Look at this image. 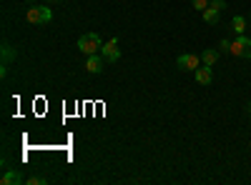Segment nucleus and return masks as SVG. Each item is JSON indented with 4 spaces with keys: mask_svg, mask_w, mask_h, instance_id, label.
I'll return each mask as SVG.
<instances>
[{
    "mask_svg": "<svg viewBox=\"0 0 251 185\" xmlns=\"http://www.w3.org/2000/svg\"><path fill=\"white\" fill-rule=\"evenodd\" d=\"M219 53H231V40H221V43H219Z\"/></svg>",
    "mask_w": 251,
    "mask_h": 185,
    "instance_id": "4468645a",
    "label": "nucleus"
},
{
    "mask_svg": "<svg viewBox=\"0 0 251 185\" xmlns=\"http://www.w3.org/2000/svg\"><path fill=\"white\" fill-rule=\"evenodd\" d=\"M214 80V70L208 68V65H203V68H196V83H201V85H208Z\"/></svg>",
    "mask_w": 251,
    "mask_h": 185,
    "instance_id": "6e6552de",
    "label": "nucleus"
},
{
    "mask_svg": "<svg viewBox=\"0 0 251 185\" xmlns=\"http://www.w3.org/2000/svg\"><path fill=\"white\" fill-rule=\"evenodd\" d=\"M191 5H194L196 10H201V13H203L208 5H211V0H191Z\"/></svg>",
    "mask_w": 251,
    "mask_h": 185,
    "instance_id": "ddd939ff",
    "label": "nucleus"
},
{
    "mask_svg": "<svg viewBox=\"0 0 251 185\" xmlns=\"http://www.w3.org/2000/svg\"><path fill=\"white\" fill-rule=\"evenodd\" d=\"M100 48H103V40H100L98 33H83V35L78 38V50H80V53L96 55V53H100Z\"/></svg>",
    "mask_w": 251,
    "mask_h": 185,
    "instance_id": "f257e3e1",
    "label": "nucleus"
},
{
    "mask_svg": "<svg viewBox=\"0 0 251 185\" xmlns=\"http://www.w3.org/2000/svg\"><path fill=\"white\" fill-rule=\"evenodd\" d=\"M40 3H48V0H40Z\"/></svg>",
    "mask_w": 251,
    "mask_h": 185,
    "instance_id": "f3484780",
    "label": "nucleus"
},
{
    "mask_svg": "<svg viewBox=\"0 0 251 185\" xmlns=\"http://www.w3.org/2000/svg\"><path fill=\"white\" fill-rule=\"evenodd\" d=\"M231 55H236V58H251V38L236 35V40L231 43Z\"/></svg>",
    "mask_w": 251,
    "mask_h": 185,
    "instance_id": "7ed1b4c3",
    "label": "nucleus"
},
{
    "mask_svg": "<svg viewBox=\"0 0 251 185\" xmlns=\"http://www.w3.org/2000/svg\"><path fill=\"white\" fill-rule=\"evenodd\" d=\"M20 180H23V175H20L18 170H5L3 178H0V185H18Z\"/></svg>",
    "mask_w": 251,
    "mask_h": 185,
    "instance_id": "1a4fd4ad",
    "label": "nucleus"
},
{
    "mask_svg": "<svg viewBox=\"0 0 251 185\" xmlns=\"http://www.w3.org/2000/svg\"><path fill=\"white\" fill-rule=\"evenodd\" d=\"M25 18H28V23H35V25L38 23H50V20H53V10L43 8V5H30Z\"/></svg>",
    "mask_w": 251,
    "mask_h": 185,
    "instance_id": "f03ea898",
    "label": "nucleus"
},
{
    "mask_svg": "<svg viewBox=\"0 0 251 185\" xmlns=\"http://www.w3.org/2000/svg\"><path fill=\"white\" fill-rule=\"evenodd\" d=\"M100 55L106 58V63H116V60L121 58V48H118V40H108V43H103L100 48Z\"/></svg>",
    "mask_w": 251,
    "mask_h": 185,
    "instance_id": "20e7f679",
    "label": "nucleus"
},
{
    "mask_svg": "<svg viewBox=\"0 0 251 185\" xmlns=\"http://www.w3.org/2000/svg\"><path fill=\"white\" fill-rule=\"evenodd\" d=\"M181 70H196L201 68V55H194V53H183L178 55V63H176Z\"/></svg>",
    "mask_w": 251,
    "mask_h": 185,
    "instance_id": "39448f33",
    "label": "nucleus"
},
{
    "mask_svg": "<svg viewBox=\"0 0 251 185\" xmlns=\"http://www.w3.org/2000/svg\"><path fill=\"white\" fill-rule=\"evenodd\" d=\"M211 8H216V10H224V8H226V3H224V0H211Z\"/></svg>",
    "mask_w": 251,
    "mask_h": 185,
    "instance_id": "dca6fc26",
    "label": "nucleus"
},
{
    "mask_svg": "<svg viewBox=\"0 0 251 185\" xmlns=\"http://www.w3.org/2000/svg\"><path fill=\"white\" fill-rule=\"evenodd\" d=\"M249 150H251V145H249Z\"/></svg>",
    "mask_w": 251,
    "mask_h": 185,
    "instance_id": "a211bd4d",
    "label": "nucleus"
},
{
    "mask_svg": "<svg viewBox=\"0 0 251 185\" xmlns=\"http://www.w3.org/2000/svg\"><path fill=\"white\" fill-rule=\"evenodd\" d=\"M28 183H30V185H43V183H46V178H40V175H30V178H28Z\"/></svg>",
    "mask_w": 251,
    "mask_h": 185,
    "instance_id": "2eb2a0df",
    "label": "nucleus"
},
{
    "mask_svg": "<svg viewBox=\"0 0 251 185\" xmlns=\"http://www.w3.org/2000/svg\"><path fill=\"white\" fill-rule=\"evenodd\" d=\"M0 50H3V60H0V75H5L8 73V65L13 63V60H15V48L10 45V43H3V48H0Z\"/></svg>",
    "mask_w": 251,
    "mask_h": 185,
    "instance_id": "423d86ee",
    "label": "nucleus"
},
{
    "mask_svg": "<svg viewBox=\"0 0 251 185\" xmlns=\"http://www.w3.org/2000/svg\"><path fill=\"white\" fill-rule=\"evenodd\" d=\"M219 15H221V10H216V8L208 5V8L203 10V23H208V25H216V23H219Z\"/></svg>",
    "mask_w": 251,
    "mask_h": 185,
    "instance_id": "9b49d317",
    "label": "nucleus"
},
{
    "mask_svg": "<svg viewBox=\"0 0 251 185\" xmlns=\"http://www.w3.org/2000/svg\"><path fill=\"white\" fill-rule=\"evenodd\" d=\"M103 63H106V58H103L100 53H96V55H88V60H86V70L88 73H103Z\"/></svg>",
    "mask_w": 251,
    "mask_h": 185,
    "instance_id": "0eeeda50",
    "label": "nucleus"
},
{
    "mask_svg": "<svg viewBox=\"0 0 251 185\" xmlns=\"http://www.w3.org/2000/svg\"><path fill=\"white\" fill-rule=\"evenodd\" d=\"M231 30H234L236 35H244V30H246V18H244V15H234V20H231Z\"/></svg>",
    "mask_w": 251,
    "mask_h": 185,
    "instance_id": "f8f14e48",
    "label": "nucleus"
},
{
    "mask_svg": "<svg viewBox=\"0 0 251 185\" xmlns=\"http://www.w3.org/2000/svg\"><path fill=\"white\" fill-rule=\"evenodd\" d=\"M216 60H219V50H211V48H208V50L201 53V63L208 65V68H214V65H216Z\"/></svg>",
    "mask_w": 251,
    "mask_h": 185,
    "instance_id": "9d476101",
    "label": "nucleus"
}]
</instances>
